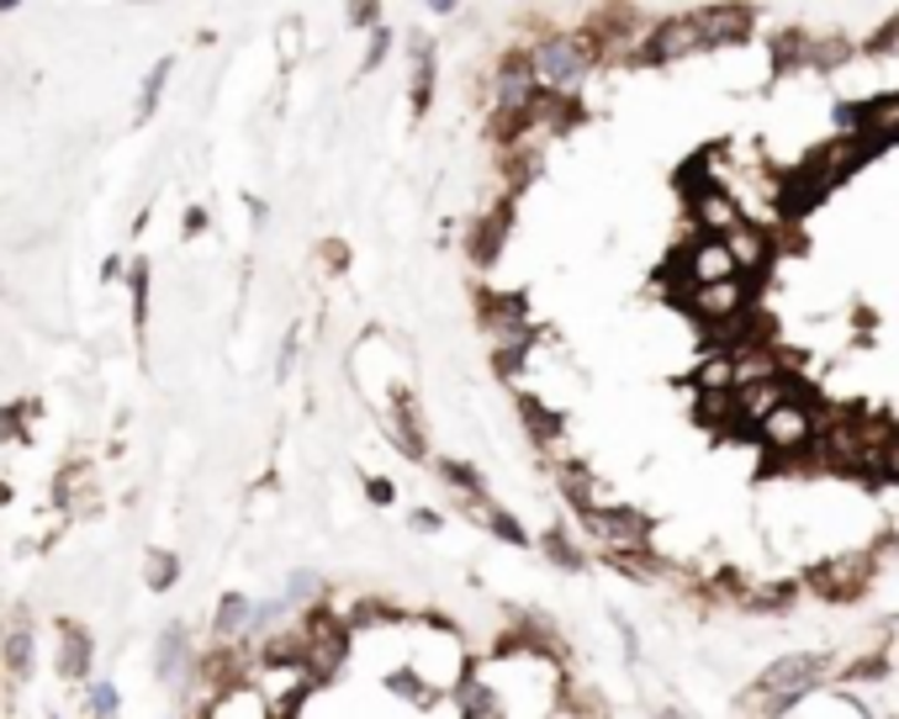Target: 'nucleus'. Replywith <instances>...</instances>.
Listing matches in <instances>:
<instances>
[{
	"mask_svg": "<svg viewBox=\"0 0 899 719\" xmlns=\"http://www.w3.org/2000/svg\"><path fill=\"white\" fill-rule=\"evenodd\" d=\"M826 671H830V656H820V650H794V656H778L773 667L756 677L746 709H756V715H783V709H794L804 694H815V688L826 682Z\"/></svg>",
	"mask_w": 899,
	"mask_h": 719,
	"instance_id": "1",
	"label": "nucleus"
},
{
	"mask_svg": "<svg viewBox=\"0 0 899 719\" xmlns=\"http://www.w3.org/2000/svg\"><path fill=\"white\" fill-rule=\"evenodd\" d=\"M530 59H535V74L545 91H572L604 53H598L593 32H551V38H540L530 49Z\"/></svg>",
	"mask_w": 899,
	"mask_h": 719,
	"instance_id": "2",
	"label": "nucleus"
},
{
	"mask_svg": "<svg viewBox=\"0 0 899 719\" xmlns=\"http://www.w3.org/2000/svg\"><path fill=\"white\" fill-rule=\"evenodd\" d=\"M756 445L767 450L773 460H788V456H804L815 439H820V408L815 403H804L799 392L788 397V403H778V408L767 413L762 424H756L752 434Z\"/></svg>",
	"mask_w": 899,
	"mask_h": 719,
	"instance_id": "3",
	"label": "nucleus"
},
{
	"mask_svg": "<svg viewBox=\"0 0 899 719\" xmlns=\"http://www.w3.org/2000/svg\"><path fill=\"white\" fill-rule=\"evenodd\" d=\"M678 302H682V312H688V317H693L699 329H709V323H725V317H735V312L756 308V275L735 270V275H725V281L682 286V291H678Z\"/></svg>",
	"mask_w": 899,
	"mask_h": 719,
	"instance_id": "4",
	"label": "nucleus"
},
{
	"mask_svg": "<svg viewBox=\"0 0 899 719\" xmlns=\"http://www.w3.org/2000/svg\"><path fill=\"white\" fill-rule=\"evenodd\" d=\"M735 270H741V260H735V249H730L725 233H699V239H693L678 260H672V275H678L682 286L725 281V275H735Z\"/></svg>",
	"mask_w": 899,
	"mask_h": 719,
	"instance_id": "5",
	"label": "nucleus"
},
{
	"mask_svg": "<svg viewBox=\"0 0 899 719\" xmlns=\"http://www.w3.org/2000/svg\"><path fill=\"white\" fill-rule=\"evenodd\" d=\"M693 53H709V32H704V22H699V11H693V17L661 22L657 32L646 38L640 64H678V59H693Z\"/></svg>",
	"mask_w": 899,
	"mask_h": 719,
	"instance_id": "6",
	"label": "nucleus"
},
{
	"mask_svg": "<svg viewBox=\"0 0 899 719\" xmlns=\"http://www.w3.org/2000/svg\"><path fill=\"white\" fill-rule=\"evenodd\" d=\"M868 582H874V555H830L826 566H815L809 572V587L830 603H851L868 593Z\"/></svg>",
	"mask_w": 899,
	"mask_h": 719,
	"instance_id": "7",
	"label": "nucleus"
},
{
	"mask_svg": "<svg viewBox=\"0 0 899 719\" xmlns=\"http://www.w3.org/2000/svg\"><path fill=\"white\" fill-rule=\"evenodd\" d=\"M794 392H799V382L788 371L762 376V382H741L735 386V434H756V424L778 408V403H788Z\"/></svg>",
	"mask_w": 899,
	"mask_h": 719,
	"instance_id": "8",
	"label": "nucleus"
},
{
	"mask_svg": "<svg viewBox=\"0 0 899 719\" xmlns=\"http://www.w3.org/2000/svg\"><path fill=\"white\" fill-rule=\"evenodd\" d=\"M688 217H693V228H699V233H730L735 222H746V217H741V207L730 201L725 186L699 180V175H688Z\"/></svg>",
	"mask_w": 899,
	"mask_h": 719,
	"instance_id": "9",
	"label": "nucleus"
},
{
	"mask_svg": "<svg viewBox=\"0 0 899 719\" xmlns=\"http://www.w3.org/2000/svg\"><path fill=\"white\" fill-rule=\"evenodd\" d=\"M841 117H847V127H857L874 148L899 144V96H874V101H863V106H847Z\"/></svg>",
	"mask_w": 899,
	"mask_h": 719,
	"instance_id": "10",
	"label": "nucleus"
},
{
	"mask_svg": "<svg viewBox=\"0 0 899 719\" xmlns=\"http://www.w3.org/2000/svg\"><path fill=\"white\" fill-rule=\"evenodd\" d=\"M699 22L709 32V49H735V43H746L752 38V6H741V0H730V6H704L699 11Z\"/></svg>",
	"mask_w": 899,
	"mask_h": 719,
	"instance_id": "11",
	"label": "nucleus"
},
{
	"mask_svg": "<svg viewBox=\"0 0 899 719\" xmlns=\"http://www.w3.org/2000/svg\"><path fill=\"white\" fill-rule=\"evenodd\" d=\"M730 249H735V260L746 275H762L767 264H773V239H767V222H735L725 233Z\"/></svg>",
	"mask_w": 899,
	"mask_h": 719,
	"instance_id": "12",
	"label": "nucleus"
},
{
	"mask_svg": "<svg viewBox=\"0 0 899 719\" xmlns=\"http://www.w3.org/2000/svg\"><path fill=\"white\" fill-rule=\"evenodd\" d=\"M408 64H414V74H408V96H414V117H424L429 112V101H435V43H424V38H408Z\"/></svg>",
	"mask_w": 899,
	"mask_h": 719,
	"instance_id": "13",
	"label": "nucleus"
},
{
	"mask_svg": "<svg viewBox=\"0 0 899 719\" xmlns=\"http://www.w3.org/2000/svg\"><path fill=\"white\" fill-rule=\"evenodd\" d=\"M503 233H509V212H487L471 222V239H466V249H471V260L487 264L492 254H498V243H503Z\"/></svg>",
	"mask_w": 899,
	"mask_h": 719,
	"instance_id": "14",
	"label": "nucleus"
},
{
	"mask_svg": "<svg viewBox=\"0 0 899 719\" xmlns=\"http://www.w3.org/2000/svg\"><path fill=\"white\" fill-rule=\"evenodd\" d=\"M693 392H735V355L704 350V365L693 371Z\"/></svg>",
	"mask_w": 899,
	"mask_h": 719,
	"instance_id": "15",
	"label": "nucleus"
},
{
	"mask_svg": "<svg viewBox=\"0 0 899 719\" xmlns=\"http://www.w3.org/2000/svg\"><path fill=\"white\" fill-rule=\"evenodd\" d=\"M456 688H461V698H456V709H461V715H503V709H509V704H503V698L492 694L487 682H477L471 671H466V677H461V682H456Z\"/></svg>",
	"mask_w": 899,
	"mask_h": 719,
	"instance_id": "16",
	"label": "nucleus"
},
{
	"mask_svg": "<svg viewBox=\"0 0 899 719\" xmlns=\"http://www.w3.org/2000/svg\"><path fill=\"white\" fill-rule=\"evenodd\" d=\"M59 667L64 677H85L91 671V635L80 629V624L64 619V650H59Z\"/></svg>",
	"mask_w": 899,
	"mask_h": 719,
	"instance_id": "17",
	"label": "nucleus"
},
{
	"mask_svg": "<svg viewBox=\"0 0 899 719\" xmlns=\"http://www.w3.org/2000/svg\"><path fill=\"white\" fill-rule=\"evenodd\" d=\"M6 667L11 671H27L32 667V624L17 614L11 619V629H6Z\"/></svg>",
	"mask_w": 899,
	"mask_h": 719,
	"instance_id": "18",
	"label": "nucleus"
},
{
	"mask_svg": "<svg viewBox=\"0 0 899 719\" xmlns=\"http://www.w3.org/2000/svg\"><path fill=\"white\" fill-rule=\"evenodd\" d=\"M540 551L551 555V561H556V566H561V572H583V551H577V545H572V540L561 534V529H545V540H540Z\"/></svg>",
	"mask_w": 899,
	"mask_h": 719,
	"instance_id": "19",
	"label": "nucleus"
},
{
	"mask_svg": "<svg viewBox=\"0 0 899 719\" xmlns=\"http://www.w3.org/2000/svg\"><path fill=\"white\" fill-rule=\"evenodd\" d=\"M243 624H249V603H243L239 593H228V598L218 603V640H233Z\"/></svg>",
	"mask_w": 899,
	"mask_h": 719,
	"instance_id": "20",
	"label": "nucleus"
},
{
	"mask_svg": "<svg viewBox=\"0 0 899 719\" xmlns=\"http://www.w3.org/2000/svg\"><path fill=\"white\" fill-rule=\"evenodd\" d=\"M435 471L450 481L456 492H482V477H477V466H466V460H435Z\"/></svg>",
	"mask_w": 899,
	"mask_h": 719,
	"instance_id": "21",
	"label": "nucleus"
},
{
	"mask_svg": "<svg viewBox=\"0 0 899 719\" xmlns=\"http://www.w3.org/2000/svg\"><path fill=\"white\" fill-rule=\"evenodd\" d=\"M148 587H154V593H165V587H175V576H180V561H175V555L170 551H154V555H148Z\"/></svg>",
	"mask_w": 899,
	"mask_h": 719,
	"instance_id": "22",
	"label": "nucleus"
},
{
	"mask_svg": "<svg viewBox=\"0 0 899 719\" xmlns=\"http://www.w3.org/2000/svg\"><path fill=\"white\" fill-rule=\"evenodd\" d=\"M847 59H851V43H841V38L809 43V64H815V70H836V64H847Z\"/></svg>",
	"mask_w": 899,
	"mask_h": 719,
	"instance_id": "23",
	"label": "nucleus"
},
{
	"mask_svg": "<svg viewBox=\"0 0 899 719\" xmlns=\"http://www.w3.org/2000/svg\"><path fill=\"white\" fill-rule=\"evenodd\" d=\"M170 70H175V59H159V70H154V74H148V80H144V101H138V122H144L148 112L159 106V91H165V80H170Z\"/></svg>",
	"mask_w": 899,
	"mask_h": 719,
	"instance_id": "24",
	"label": "nucleus"
},
{
	"mask_svg": "<svg viewBox=\"0 0 899 719\" xmlns=\"http://www.w3.org/2000/svg\"><path fill=\"white\" fill-rule=\"evenodd\" d=\"M133 323L138 334L148 329V264H133Z\"/></svg>",
	"mask_w": 899,
	"mask_h": 719,
	"instance_id": "25",
	"label": "nucleus"
},
{
	"mask_svg": "<svg viewBox=\"0 0 899 719\" xmlns=\"http://www.w3.org/2000/svg\"><path fill=\"white\" fill-rule=\"evenodd\" d=\"M387 688H391V694H403V698H414V704H429V688H424V677H418V671H408V667L391 671Z\"/></svg>",
	"mask_w": 899,
	"mask_h": 719,
	"instance_id": "26",
	"label": "nucleus"
},
{
	"mask_svg": "<svg viewBox=\"0 0 899 719\" xmlns=\"http://www.w3.org/2000/svg\"><path fill=\"white\" fill-rule=\"evenodd\" d=\"M387 49H391V32H387V27H370V53H365V64H360V74H370V70H381V59H387Z\"/></svg>",
	"mask_w": 899,
	"mask_h": 719,
	"instance_id": "27",
	"label": "nucleus"
},
{
	"mask_svg": "<svg viewBox=\"0 0 899 719\" xmlns=\"http://www.w3.org/2000/svg\"><path fill=\"white\" fill-rule=\"evenodd\" d=\"M180 656H186V629H170V635H165V650H159V671H175Z\"/></svg>",
	"mask_w": 899,
	"mask_h": 719,
	"instance_id": "28",
	"label": "nucleus"
},
{
	"mask_svg": "<svg viewBox=\"0 0 899 719\" xmlns=\"http://www.w3.org/2000/svg\"><path fill=\"white\" fill-rule=\"evenodd\" d=\"M349 22L355 27H381V6H376V0H349Z\"/></svg>",
	"mask_w": 899,
	"mask_h": 719,
	"instance_id": "29",
	"label": "nucleus"
},
{
	"mask_svg": "<svg viewBox=\"0 0 899 719\" xmlns=\"http://www.w3.org/2000/svg\"><path fill=\"white\" fill-rule=\"evenodd\" d=\"M878 477H884V481H899V429H895V439L884 445V456H878Z\"/></svg>",
	"mask_w": 899,
	"mask_h": 719,
	"instance_id": "30",
	"label": "nucleus"
},
{
	"mask_svg": "<svg viewBox=\"0 0 899 719\" xmlns=\"http://www.w3.org/2000/svg\"><path fill=\"white\" fill-rule=\"evenodd\" d=\"M313 593H323V582H317L313 572H296L292 576V598L296 603H313Z\"/></svg>",
	"mask_w": 899,
	"mask_h": 719,
	"instance_id": "31",
	"label": "nucleus"
},
{
	"mask_svg": "<svg viewBox=\"0 0 899 719\" xmlns=\"http://www.w3.org/2000/svg\"><path fill=\"white\" fill-rule=\"evenodd\" d=\"M365 492H370V503H376V508H387L391 498H397V487H391V481H381V477L365 481Z\"/></svg>",
	"mask_w": 899,
	"mask_h": 719,
	"instance_id": "32",
	"label": "nucleus"
},
{
	"mask_svg": "<svg viewBox=\"0 0 899 719\" xmlns=\"http://www.w3.org/2000/svg\"><path fill=\"white\" fill-rule=\"evenodd\" d=\"M91 709H96V715H112V709H117V688H96Z\"/></svg>",
	"mask_w": 899,
	"mask_h": 719,
	"instance_id": "33",
	"label": "nucleus"
},
{
	"mask_svg": "<svg viewBox=\"0 0 899 719\" xmlns=\"http://www.w3.org/2000/svg\"><path fill=\"white\" fill-rule=\"evenodd\" d=\"M414 529H418V534H435V529H439V513H429V508H418V513H414Z\"/></svg>",
	"mask_w": 899,
	"mask_h": 719,
	"instance_id": "34",
	"label": "nucleus"
},
{
	"mask_svg": "<svg viewBox=\"0 0 899 719\" xmlns=\"http://www.w3.org/2000/svg\"><path fill=\"white\" fill-rule=\"evenodd\" d=\"M201 228H207V212H201V207H191V212H186V239H196Z\"/></svg>",
	"mask_w": 899,
	"mask_h": 719,
	"instance_id": "35",
	"label": "nucleus"
},
{
	"mask_svg": "<svg viewBox=\"0 0 899 719\" xmlns=\"http://www.w3.org/2000/svg\"><path fill=\"white\" fill-rule=\"evenodd\" d=\"M429 6H435V11H445V17H450V11H456V6H461V0H429Z\"/></svg>",
	"mask_w": 899,
	"mask_h": 719,
	"instance_id": "36",
	"label": "nucleus"
},
{
	"mask_svg": "<svg viewBox=\"0 0 899 719\" xmlns=\"http://www.w3.org/2000/svg\"><path fill=\"white\" fill-rule=\"evenodd\" d=\"M11 6H17V0H0V11H11Z\"/></svg>",
	"mask_w": 899,
	"mask_h": 719,
	"instance_id": "37",
	"label": "nucleus"
}]
</instances>
